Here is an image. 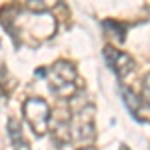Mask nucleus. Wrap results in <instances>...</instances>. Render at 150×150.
Returning <instances> with one entry per match:
<instances>
[{"instance_id": "1", "label": "nucleus", "mask_w": 150, "mask_h": 150, "mask_svg": "<svg viewBox=\"0 0 150 150\" xmlns=\"http://www.w3.org/2000/svg\"><path fill=\"white\" fill-rule=\"evenodd\" d=\"M46 76H48L50 92L54 96H58V98H68L78 88V84H76V68L66 60L54 62L46 70Z\"/></svg>"}, {"instance_id": "2", "label": "nucleus", "mask_w": 150, "mask_h": 150, "mask_svg": "<svg viewBox=\"0 0 150 150\" xmlns=\"http://www.w3.org/2000/svg\"><path fill=\"white\" fill-rule=\"evenodd\" d=\"M24 118L30 124L32 132L36 136H44L50 126V108H48L46 100L42 98H28L24 102Z\"/></svg>"}, {"instance_id": "3", "label": "nucleus", "mask_w": 150, "mask_h": 150, "mask_svg": "<svg viewBox=\"0 0 150 150\" xmlns=\"http://www.w3.org/2000/svg\"><path fill=\"white\" fill-rule=\"evenodd\" d=\"M104 60H106V64L110 66V70L114 72L118 78H124L128 76L132 68H134V60L130 54L126 52H122V50H116L112 46H106L104 48Z\"/></svg>"}, {"instance_id": "4", "label": "nucleus", "mask_w": 150, "mask_h": 150, "mask_svg": "<svg viewBox=\"0 0 150 150\" xmlns=\"http://www.w3.org/2000/svg\"><path fill=\"white\" fill-rule=\"evenodd\" d=\"M94 108L86 106V110L82 108L78 116L68 124V128L74 132V136L78 140H90L94 136Z\"/></svg>"}, {"instance_id": "5", "label": "nucleus", "mask_w": 150, "mask_h": 150, "mask_svg": "<svg viewBox=\"0 0 150 150\" xmlns=\"http://www.w3.org/2000/svg\"><path fill=\"white\" fill-rule=\"evenodd\" d=\"M104 28H106V30H108V34L112 36V38H116L118 42H122V40H124V32H126L124 24L114 22V20H106V22H104Z\"/></svg>"}, {"instance_id": "6", "label": "nucleus", "mask_w": 150, "mask_h": 150, "mask_svg": "<svg viewBox=\"0 0 150 150\" xmlns=\"http://www.w3.org/2000/svg\"><path fill=\"white\" fill-rule=\"evenodd\" d=\"M122 100H124V104L128 106V110L136 116V110H138V106H140V100L134 96V92H130L128 88H122Z\"/></svg>"}, {"instance_id": "7", "label": "nucleus", "mask_w": 150, "mask_h": 150, "mask_svg": "<svg viewBox=\"0 0 150 150\" xmlns=\"http://www.w3.org/2000/svg\"><path fill=\"white\" fill-rule=\"evenodd\" d=\"M8 134H10L12 142H14L16 146L22 144V132H20V126H18L16 120H10V122H8Z\"/></svg>"}, {"instance_id": "8", "label": "nucleus", "mask_w": 150, "mask_h": 150, "mask_svg": "<svg viewBox=\"0 0 150 150\" xmlns=\"http://www.w3.org/2000/svg\"><path fill=\"white\" fill-rule=\"evenodd\" d=\"M142 92H144V98L150 102V74H146V78H144V88H142Z\"/></svg>"}, {"instance_id": "9", "label": "nucleus", "mask_w": 150, "mask_h": 150, "mask_svg": "<svg viewBox=\"0 0 150 150\" xmlns=\"http://www.w3.org/2000/svg\"><path fill=\"white\" fill-rule=\"evenodd\" d=\"M34 76H38V78H42V76H46V68H38L34 72Z\"/></svg>"}, {"instance_id": "10", "label": "nucleus", "mask_w": 150, "mask_h": 150, "mask_svg": "<svg viewBox=\"0 0 150 150\" xmlns=\"http://www.w3.org/2000/svg\"><path fill=\"white\" fill-rule=\"evenodd\" d=\"M80 150H96L94 146H84V148H80Z\"/></svg>"}, {"instance_id": "11", "label": "nucleus", "mask_w": 150, "mask_h": 150, "mask_svg": "<svg viewBox=\"0 0 150 150\" xmlns=\"http://www.w3.org/2000/svg\"><path fill=\"white\" fill-rule=\"evenodd\" d=\"M120 150H128V148H120Z\"/></svg>"}]
</instances>
